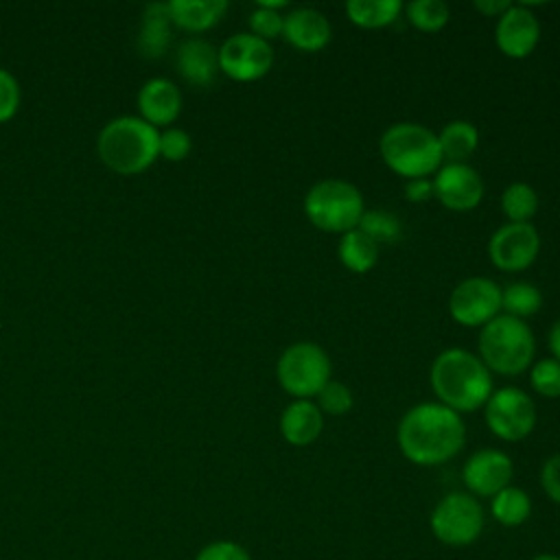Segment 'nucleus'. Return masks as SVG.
I'll use <instances>...</instances> for the list:
<instances>
[{
  "mask_svg": "<svg viewBox=\"0 0 560 560\" xmlns=\"http://www.w3.org/2000/svg\"><path fill=\"white\" fill-rule=\"evenodd\" d=\"M490 514L503 527H518L532 516V499L518 486H508L490 499Z\"/></svg>",
  "mask_w": 560,
  "mask_h": 560,
  "instance_id": "obj_25",
  "label": "nucleus"
},
{
  "mask_svg": "<svg viewBox=\"0 0 560 560\" xmlns=\"http://www.w3.org/2000/svg\"><path fill=\"white\" fill-rule=\"evenodd\" d=\"M477 350L479 359L490 372L516 376L532 368L536 339L527 322L501 313L481 328Z\"/></svg>",
  "mask_w": 560,
  "mask_h": 560,
  "instance_id": "obj_5",
  "label": "nucleus"
},
{
  "mask_svg": "<svg viewBox=\"0 0 560 560\" xmlns=\"http://www.w3.org/2000/svg\"><path fill=\"white\" fill-rule=\"evenodd\" d=\"M501 210L510 223H532L538 212V192L525 182H512L501 192Z\"/></svg>",
  "mask_w": 560,
  "mask_h": 560,
  "instance_id": "obj_26",
  "label": "nucleus"
},
{
  "mask_svg": "<svg viewBox=\"0 0 560 560\" xmlns=\"http://www.w3.org/2000/svg\"><path fill=\"white\" fill-rule=\"evenodd\" d=\"M472 7H475V11H479L486 18H501L512 7V2H508V0H475Z\"/></svg>",
  "mask_w": 560,
  "mask_h": 560,
  "instance_id": "obj_38",
  "label": "nucleus"
},
{
  "mask_svg": "<svg viewBox=\"0 0 560 560\" xmlns=\"http://www.w3.org/2000/svg\"><path fill=\"white\" fill-rule=\"evenodd\" d=\"M540 486L545 494L560 505V451L545 459L540 468Z\"/></svg>",
  "mask_w": 560,
  "mask_h": 560,
  "instance_id": "obj_36",
  "label": "nucleus"
},
{
  "mask_svg": "<svg viewBox=\"0 0 560 560\" xmlns=\"http://www.w3.org/2000/svg\"><path fill=\"white\" fill-rule=\"evenodd\" d=\"M359 230L370 236L378 247L394 245L402 236L400 219L387 210H365L359 221Z\"/></svg>",
  "mask_w": 560,
  "mask_h": 560,
  "instance_id": "obj_30",
  "label": "nucleus"
},
{
  "mask_svg": "<svg viewBox=\"0 0 560 560\" xmlns=\"http://www.w3.org/2000/svg\"><path fill=\"white\" fill-rule=\"evenodd\" d=\"M315 405L326 416H343V413H348L352 409L354 396H352V392H350V387L346 383L330 378L322 387V392L315 396Z\"/></svg>",
  "mask_w": 560,
  "mask_h": 560,
  "instance_id": "obj_32",
  "label": "nucleus"
},
{
  "mask_svg": "<svg viewBox=\"0 0 560 560\" xmlns=\"http://www.w3.org/2000/svg\"><path fill=\"white\" fill-rule=\"evenodd\" d=\"M540 254V234L532 223H503L488 241L490 262L505 271L516 273L529 269Z\"/></svg>",
  "mask_w": 560,
  "mask_h": 560,
  "instance_id": "obj_12",
  "label": "nucleus"
},
{
  "mask_svg": "<svg viewBox=\"0 0 560 560\" xmlns=\"http://www.w3.org/2000/svg\"><path fill=\"white\" fill-rule=\"evenodd\" d=\"M400 0H350L346 4L348 20L359 28H385L402 13Z\"/></svg>",
  "mask_w": 560,
  "mask_h": 560,
  "instance_id": "obj_24",
  "label": "nucleus"
},
{
  "mask_svg": "<svg viewBox=\"0 0 560 560\" xmlns=\"http://www.w3.org/2000/svg\"><path fill=\"white\" fill-rule=\"evenodd\" d=\"M540 42V22L525 4H512L494 26V44L510 59L529 57Z\"/></svg>",
  "mask_w": 560,
  "mask_h": 560,
  "instance_id": "obj_15",
  "label": "nucleus"
},
{
  "mask_svg": "<svg viewBox=\"0 0 560 560\" xmlns=\"http://www.w3.org/2000/svg\"><path fill=\"white\" fill-rule=\"evenodd\" d=\"M228 11L225 0H171V22L190 33H203L219 24Z\"/></svg>",
  "mask_w": 560,
  "mask_h": 560,
  "instance_id": "obj_21",
  "label": "nucleus"
},
{
  "mask_svg": "<svg viewBox=\"0 0 560 560\" xmlns=\"http://www.w3.org/2000/svg\"><path fill=\"white\" fill-rule=\"evenodd\" d=\"M190 149H192V138L188 131L179 127H166L164 131H160V140H158L160 158L168 162H182L184 158H188Z\"/></svg>",
  "mask_w": 560,
  "mask_h": 560,
  "instance_id": "obj_33",
  "label": "nucleus"
},
{
  "mask_svg": "<svg viewBox=\"0 0 560 560\" xmlns=\"http://www.w3.org/2000/svg\"><path fill=\"white\" fill-rule=\"evenodd\" d=\"M429 525L433 536L448 547L472 545L486 525L483 508L468 492H448L431 510Z\"/></svg>",
  "mask_w": 560,
  "mask_h": 560,
  "instance_id": "obj_8",
  "label": "nucleus"
},
{
  "mask_svg": "<svg viewBox=\"0 0 560 560\" xmlns=\"http://www.w3.org/2000/svg\"><path fill=\"white\" fill-rule=\"evenodd\" d=\"M448 315L459 326L483 328L501 315V287L486 276L464 278L451 291Z\"/></svg>",
  "mask_w": 560,
  "mask_h": 560,
  "instance_id": "obj_10",
  "label": "nucleus"
},
{
  "mask_svg": "<svg viewBox=\"0 0 560 560\" xmlns=\"http://www.w3.org/2000/svg\"><path fill=\"white\" fill-rule=\"evenodd\" d=\"M433 197V182L431 177H422V179H409L405 184V199L411 203H424Z\"/></svg>",
  "mask_w": 560,
  "mask_h": 560,
  "instance_id": "obj_37",
  "label": "nucleus"
},
{
  "mask_svg": "<svg viewBox=\"0 0 560 560\" xmlns=\"http://www.w3.org/2000/svg\"><path fill=\"white\" fill-rule=\"evenodd\" d=\"M529 385L542 398H558L560 396V361L549 357L532 363Z\"/></svg>",
  "mask_w": 560,
  "mask_h": 560,
  "instance_id": "obj_31",
  "label": "nucleus"
},
{
  "mask_svg": "<svg viewBox=\"0 0 560 560\" xmlns=\"http://www.w3.org/2000/svg\"><path fill=\"white\" fill-rule=\"evenodd\" d=\"M339 262L352 273H368L378 260V245L359 228L341 234L337 245Z\"/></svg>",
  "mask_w": 560,
  "mask_h": 560,
  "instance_id": "obj_23",
  "label": "nucleus"
},
{
  "mask_svg": "<svg viewBox=\"0 0 560 560\" xmlns=\"http://www.w3.org/2000/svg\"><path fill=\"white\" fill-rule=\"evenodd\" d=\"M219 72L238 83L262 79L273 66V48L269 42L252 35H230L219 48Z\"/></svg>",
  "mask_w": 560,
  "mask_h": 560,
  "instance_id": "obj_11",
  "label": "nucleus"
},
{
  "mask_svg": "<svg viewBox=\"0 0 560 560\" xmlns=\"http://www.w3.org/2000/svg\"><path fill=\"white\" fill-rule=\"evenodd\" d=\"M396 440L411 464L438 466L464 448L466 424L459 413L440 402H418L400 418Z\"/></svg>",
  "mask_w": 560,
  "mask_h": 560,
  "instance_id": "obj_1",
  "label": "nucleus"
},
{
  "mask_svg": "<svg viewBox=\"0 0 560 560\" xmlns=\"http://www.w3.org/2000/svg\"><path fill=\"white\" fill-rule=\"evenodd\" d=\"M171 13L168 2H151L142 11V24L138 33V52L147 59L162 57L173 39L171 33Z\"/></svg>",
  "mask_w": 560,
  "mask_h": 560,
  "instance_id": "obj_20",
  "label": "nucleus"
},
{
  "mask_svg": "<svg viewBox=\"0 0 560 560\" xmlns=\"http://www.w3.org/2000/svg\"><path fill=\"white\" fill-rule=\"evenodd\" d=\"M282 9H287V2L282 0H260L256 4V9L249 13V33L271 42L276 37H282V26H284V13H280Z\"/></svg>",
  "mask_w": 560,
  "mask_h": 560,
  "instance_id": "obj_29",
  "label": "nucleus"
},
{
  "mask_svg": "<svg viewBox=\"0 0 560 560\" xmlns=\"http://www.w3.org/2000/svg\"><path fill=\"white\" fill-rule=\"evenodd\" d=\"M195 560H252V556L234 540H212L197 551Z\"/></svg>",
  "mask_w": 560,
  "mask_h": 560,
  "instance_id": "obj_35",
  "label": "nucleus"
},
{
  "mask_svg": "<svg viewBox=\"0 0 560 560\" xmlns=\"http://www.w3.org/2000/svg\"><path fill=\"white\" fill-rule=\"evenodd\" d=\"M402 13L420 33H438L451 20V9L442 0H413L402 7Z\"/></svg>",
  "mask_w": 560,
  "mask_h": 560,
  "instance_id": "obj_28",
  "label": "nucleus"
},
{
  "mask_svg": "<svg viewBox=\"0 0 560 560\" xmlns=\"http://www.w3.org/2000/svg\"><path fill=\"white\" fill-rule=\"evenodd\" d=\"M365 212L361 190L346 179H322L304 197L306 219L322 232L346 234L359 228Z\"/></svg>",
  "mask_w": 560,
  "mask_h": 560,
  "instance_id": "obj_6",
  "label": "nucleus"
},
{
  "mask_svg": "<svg viewBox=\"0 0 560 560\" xmlns=\"http://www.w3.org/2000/svg\"><path fill=\"white\" fill-rule=\"evenodd\" d=\"M483 418L492 435L503 442H521L536 429V405L518 387H499L483 405Z\"/></svg>",
  "mask_w": 560,
  "mask_h": 560,
  "instance_id": "obj_9",
  "label": "nucleus"
},
{
  "mask_svg": "<svg viewBox=\"0 0 560 560\" xmlns=\"http://www.w3.org/2000/svg\"><path fill=\"white\" fill-rule=\"evenodd\" d=\"M429 383L440 405L455 413L483 409L492 389V372L479 354L464 348L442 350L429 370Z\"/></svg>",
  "mask_w": 560,
  "mask_h": 560,
  "instance_id": "obj_2",
  "label": "nucleus"
},
{
  "mask_svg": "<svg viewBox=\"0 0 560 560\" xmlns=\"http://www.w3.org/2000/svg\"><path fill=\"white\" fill-rule=\"evenodd\" d=\"M20 101L22 90L18 79L9 70L0 68V122H7L18 114Z\"/></svg>",
  "mask_w": 560,
  "mask_h": 560,
  "instance_id": "obj_34",
  "label": "nucleus"
},
{
  "mask_svg": "<svg viewBox=\"0 0 560 560\" xmlns=\"http://www.w3.org/2000/svg\"><path fill=\"white\" fill-rule=\"evenodd\" d=\"M547 346L551 350V357L556 361H560V317L551 324V328L547 332Z\"/></svg>",
  "mask_w": 560,
  "mask_h": 560,
  "instance_id": "obj_39",
  "label": "nucleus"
},
{
  "mask_svg": "<svg viewBox=\"0 0 560 560\" xmlns=\"http://www.w3.org/2000/svg\"><path fill=\"white\" fill-rule=\"evenodd\" d=\"M324 431V413L315 400H291L280 413V435L293 446L313 444Z\"/></svg>",
  "mask_w": 560,
  "mask_h": 560,
  "instance_id": "obj_19",
  "label": "nucleus"
},
{
  "mask_svg": "<svg viewBox=\"0 0 560 560\" xmlns=\"http://www.w3.org/2000/svg\"><path fill=\"white\" fill-rule=\"evenodd\" d=\"M529 560H560V556H556V553H538V556H534Z\"/></svg>",
  "mask_w": 560,
  "mask_h": 560,
  "instance_id": "obj_40",
  "label": "nucleus"
},
{
  "mask_svg": "<svg viewBox=\"0 0 560 560\" xmlns=\"http://www.w3.org/2000/svg\"><path fill=\"white\" fill-rule=\"evenodd\" d=\"M442 160L448 164H468L479 147V129L468 120H451L438 133Z\"/></svg>",
  "mask_w": 560,
  "mask_h": 560,
  "instance_id": "obj_22",
  "label": "nucleus"
},
{
  "mask_svg": "<svg viewBox=\"0 0 560 560\" xmlns=\"http://www.w3.org/2000/svg\"><path fill=\"white\" fill-rule=\"evenodd\" d=\"M330 357L315 341H295L282 350L276 378L293 400H313L330 381Z\"/></svg>",
  "mask_w": 560,
  "mask_h": 560,
  "instance_id": "obj_7",
  "label": "nucleus"
},
{
  "mask_svg": "<svg viewBox=\"0 0 560 560\" xmlns=\"http://www.w3.org/2000/svg\"><path fill=\"white\" fill-rule=\"evenodd\" d=\"M378 151L385 166L407 182L435 175L444 164L438 133L420 122L387 127L378 140Z\"/></svg>",
  "mask_w": 560,
  "mask_h": 560,
  "instance_id": "obj_4",
  "label": "nucleus"
},
{
  "mask_svg": "<svg viewBox=\"0 0 560 560\" xmlns=\"http://www.w3.org/2000/svg\"><path fill=\"white\" fill-rule=\"evenodd\" d=\"M136 103L140 118L151 127H171L182 112V92L171 79L153 77L142 83Z\"/></svg>",
  "mask_w": 560,
  "mask_h": 560,
  "instance_id": "obj_17",
  "label": "nucleus"
},
{
  "mask_svg": "<svg viewBox=\"0 0 560 560\" xmlns=\"http://www.w3.org/2000/svg\"><path fill=\"white\" fill-rule=\"evenodd\" d=\"M433 182V197L453 212H470L483 199V179L470 164H448L444 162Z\"/></svg>",
  "mask_w": 560,
  "mask_h": 560,
  "instance_id": "obj_13",
  "label": "nucleus"
},
{
  "mask_svg": "<svg viewBox=\"0 0 560 560\" xmlns=\"http://www.w3.org/2000/svg\"><path fill=\"white\" fill-rule=\"evenodd\" d=\"M175 68L186 83L206 88L217 79L219 50L201 37H188L177 46Z\"/></svg>",
  "mask_w": 560,
  "mask_h": 560,
  "instance_id": "obj_18",
  "label": "nucleus"
},
{
  "mask_svg": "<svg viewBox=\"0 0 560 560\" xmlns=\"http://www.w3.org/2000/svg\"><path fill=\"white\" fill-rule=\"evenodd\" d=\"M160 131L140 116L112 118L96 138L101 162L118 175H138L158 158Z\"/></svg>",
  "mask_w": 560,
  "mask_h": 560,
  "instance_id": "obj_3",
  "label": "nucleus"
},
{
  "mask_svg": "<svg viewBox=\"0 0 560 560\" xmlns=\"http://www.w3.org/2000/svg\"><path fill=\"white\" fill-rule=\"evenodd\" d=\"M514 477V462L499 448L475 451L462 468V481L472 497H494L510 486Z\"/></svg>",
  "mask_w": 560,
  "mask_h": 560,
  "instance_id": "obj_14",
  "label": "nucleus"
},
{
  "mask_svg": "<svg viewBox=\"0 0 560 560\" xmlns=\"http://www.w3.org/2000/svg\"><path fill=\"white\" fill-rule=\"evenodd\" d=\"M282 39L300 52H317L330 44L332 26L328 18L317 9H291L284 13Z\"/></svg>",
  "mask_w": 560,
  "mask_h": 560,
  "instance_id": "obj_16",
  "label": "nucleus"
},
{
  "mask_svg": "<svg viewBox=\"0 0 560 560\" xmlns=\"http://www.w3.org/2000/svg\"><path fill=\"white\" fill-rule=\"evenodd\" d=\"M542 306V293L529 282H512L501 289V311L516 319H527L536 315Z\"/></svg>",
  "mask_w": 560,
  "mask_h": 560,
  "instance_id": "obj_27",
  "label": "nucleus"
}]
</instances>
